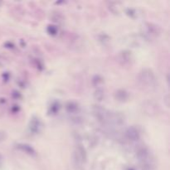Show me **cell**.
I'll return each mask as SVG.
<instances>
[{"instance_id": "cell-2", "label": "cell", "mask_w": 170, "mask_h": 170, "mask_svg": "<svg viewBox=\"0 0 170 170\" xmlns=\"http://www.w3.org/2000/svg\"><path fill=\"white\" fill-rule=\"evenodd\" d=\"M125 135L128 139L131 141H136L139 138V133L135 127H130L125 132Z\"/></svg>"}, {"instance_id": "cell-1", "label": "cell", "mask_w": 170, "mask_h": 170, "mask_svg": "<svg viewBox=\"0 0 170 170\" xmlns=\"http://www.w3.org/2000/svg\"><path fill=\"white\" fill-rule=\"evenodd\" d=\"M86 156L85 154V150L81 148L76 149L74 154V162L76 166L81 167L84 164V163L86 162Z\"/></svg>"}, {"instance_id": "cell-4", "label": "cell", "mask_w": 170, "mask_h": 170, "mask_svg": "<svg viewBox=\"0 0 170 170\" xmlns=\"http://www.w3.org/2000/svg\"><path fill=\"white\" fill-rule=\"evenodd\" d=\"M6 137H7V134H6V132L4 130H0V143L3 142L4 140H5Z\"/></svg>"}, {"instance_id": "cell-3", "label": "cell", "mask_w": 170, "mask_h": 170, "mask_svg": "<svg viewBox=\"0 0 170 170\" xmlns=\"http://www.w3.org/2000/svg\"><path fill=\"white\" fill-rule=\"evenodd\" d=\"M137 157L139 158V160L145 161L149 157V151L146 148H141L137 152Z\"/></svg>"}]
</instances>
